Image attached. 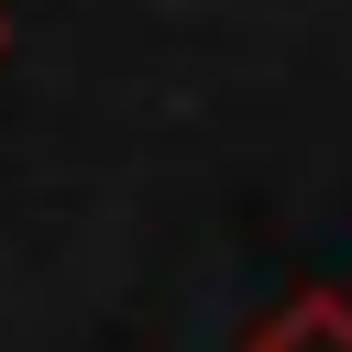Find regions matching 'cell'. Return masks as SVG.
Segmentation results:
<instances>
[{
  "mask_svg": "<svg viewBox=\"0 0 352 352\" xmlns=\"http://www.w3.org/2000/svg\"><path fill=\"white\" fill-rule=\"evenodd\" d=\"M242 352H352V297H330V286H308V297H286Z\"/></svg>",
  "mask_w": 352,
  "mask_h": 352,
  "instance_id": "obj_1",
  "label": "cell"
},
{
  "mask_svg": "<svg viewBox=\"0 0 352 352\" xmlns=\"http://www.w3.org/2000/svg\"><path fill=\"white\" fill-rule=\"evenodd\" d=\"M0 55H11V11H0Z\"/></svg>",
  "mask_w": 352,
  "mask_h": 352,
  "instance_id": "obj_2",
  "label": "cell"
}]
</instances>
